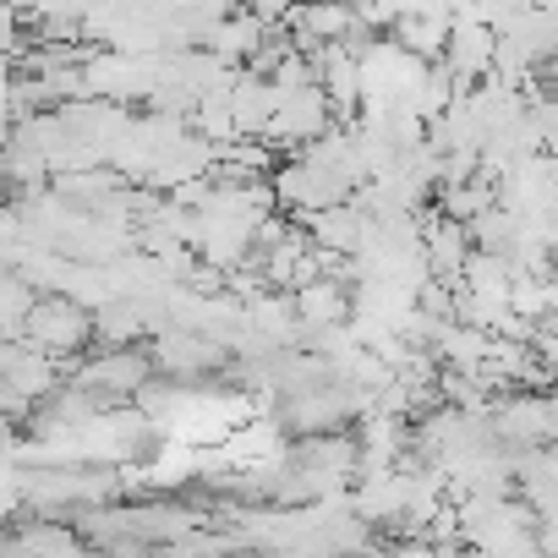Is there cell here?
Returning <instances> with one entry per match:
<instances>
[{
  "mask_svg": "<svg viewBox=\"0 0 558 558\" xmlns=\"http://www.w3.org/2000/svg\"><path fill=\"white\" fill-rule=\"evenodd\" d=\"M39 335H45L50 345H77L83 318H77L72 307H39Z\"/></svg>",
  "mask_w": 558,
  "mask_h": 558,
  "instance_id": "cell-1",
  "label": "cell"
}]
</instances>
